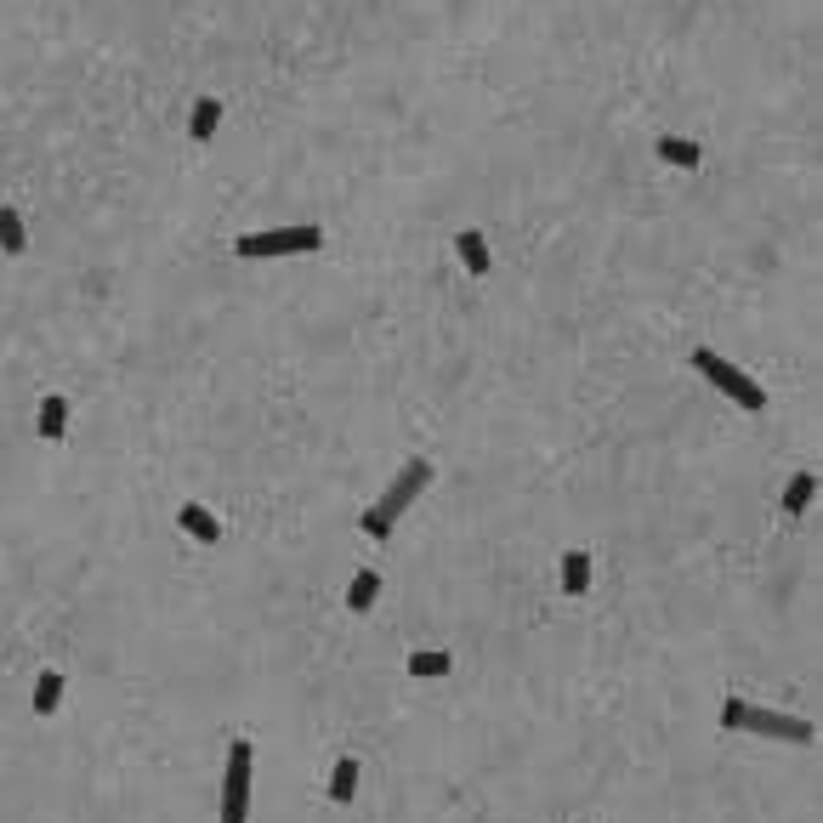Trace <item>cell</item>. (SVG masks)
Listing matches in <instances>:
<instances>
[{
	"instance_id": "1",
	"label": "cell",
	"mask_w": 823,
	"mask_h": 823,
	"mask_svg": "<svg viewBox=\"0 0 823 823\" xmlns=\"http://www.w3.org/2000/svg\"><path fill=\"white\" fill-rule=\"evenodd\" d=\"M426 483H432V460H409V466H403L398 477H392V483H386L381 489V500H375V506H364V517H358V528H364L369 540H386V534H392V528H398V517L409 506H415V500H421V489Z\"/></svg>"
},
{
	"instance_id": "2",
	"label": "cell",
	"mask_w": 823,
	"mask_h": 823,
	"mask_svg": "<svg viewBox=\"0 0 823 823\" xmlns=\"http://www.w3.org/2000/svg\"><path fill=\"white\" fill-rule=\"evenodd\" d=\"M687 364L699 369V375H704L710 386H716V392H727V398H733L738 409H750V415H761V409H767V386L750 381V375H744L738 364H727V358H721L716 347H693V358H687Z\"/></svg>"
},
{
	"instance_id": "3",
	"label": "cell",
	"mask_w": 823,
	"mask_h": 823,
	"mask_svg": "<svg viewBox=\"0 0 823 823\" xmlns=\"http://www.w3.org/2000/svg\"><path fill=\"white\" fill-rule=\"evenodd\" d=\"M318 245H324V228L301 222V228L245 233V239L233 245V256H239V262H279V256H307V250H318Z\"/></svg>"
},
{
	"instance_id": "4",
	"label": "cell",
	"mask_w": 823,
	"mask_h": 823,
	"mask_svg": "<svg viewBox=\"0 0 823 823\" xmlns=\"http://www.w3.org/2000/svg\"><path fill=\"white\" fill-rule=\"evenodd\" d=\"M250 772H256V750L245 738H233L228 772H222V823H250Z\"/></svg>"
},
{
	"instance_id": "5",
	"label": "cell",
	"mask_w": 823,
	"mask_h": 823,
	"mask_svg": "<svg viewBox=\"0 0 823 823\" xmlns=\"http://www.w3.org/2000/svg\"><path fill=\"white\" fill-rule=\"evenodd\" d=\"M738 733H755V738H778V744H812L818 727L806 716H784V710H755L744 699V716H738Z\"/></svg>"
},
{
	"instance_id": "6",
	"label": "cell",
	"mask_w": 823,
	"mask_h": 823,
	"mask_svg": "<svg viewBox=\"0 0 823 823\" xmlns=\"http://www.w3.org/2000/svg\"><path fill=\"white\" fill-rule=\"evenodd\" d=\"M455 256L466 262V273L472 279H489V267H494V256H489V239L477 228H466V233H455Z\"/></svg>"
},
{
	"instance_id": "7",
	"label": "cell",
	"mask_w": 823,
	"mask_h": 823,
	"mask_svg": "<svg viewBox=\"0 0 823 823\" xmlns=\"http://www.w3.org/2000/svg\"><path fill=\"white\" fill-rule=\"evenodd\" d=\"M176 523H182V534H188V540H199V545H222V523H216V517H211L205 506H193V500H188L182 511H176Z\"/></svg>"
},
{
	"instance_id": "8",
	"label": "cell",
	"mask_w": 823,
	"mask_h": 823,
	"mask_svg": "<svg viewBox=\"0 0 823 823\" xmlns=\"http://www.w3.org/2000/svg\"><path fill=\"white\" fill-rule=\"evenodd\" d=\"M35 426H40V438L46 443H57L63 432H69V398H40V415H35Z\"/></svg>"
},
{
	"instance_id": "9",
	"label": "cell",
	"mask_w": 823,
	"mask_h": 823,
	"mask_svg": "<svg viewBox=\"0 0 823 823\" xmlns=\"http://www.w3.org/2000/svg\"><path fill=\"white\" fill-rule=\"evenodd\" d=\"M585 591H591V557L562 551V596H585Z\"/></svg>"
},
{
	"instance_id": "10",
	"label": "cell",
	"mask_w": 823,
	"mask_h": 823,
	"mask_svg": "<svg viewBox=\"0 0 823 823\" xmlns=\"http://www.w3.org/2000/svg\"><path fill=\"white\" fill-rule=\"evenodd\" d=\"M358 778H364V767H358L352 755H341V761H335V772H330V801L347 806L352 795H358Z\"/></svg>"
},
{
	"instance_id": "11",
	"label": "cell",
	"mask_w": 823,
	"mask_h": 823,
	"mask_svg": "<svg viewBox=\"0 0 823 823\" xmlns=\"http://www.w3.org/2000/svg\"><path fill=\"white\" fill-rule=\"evenodd\" d=\"M375 596H381V574H375V568H358V574H352V585H347V608L352 613H369V608H375Z\"/></svg>"
},
{
	"instance_id": "12",
	"label": "cell",
	"mask_w": 823,
	"mask_h": 823,
	"mask_svg": "<svg viewBox=\"0 0 823 823\" xmlns=\"http://www.w3.org/2000/svg\"><path fill=\"white\" fill-rule=\"evenodd\" d=\"M216 125H222V103H216V97H199V103H193V120H188V137L193 142H211Z\"/></svg>"
},
{
	"instance_id": "13",
	"label": "cell",
	"mask_w": 823,
	"mask_h": 823,
	"mask_svg": "<svg viewBox=\"0 0 823 823\" xmlns=\"http://www.w3.org/2000/svg\"><path fill=\"white\" fill-rule=\"evenodd\" d=\"M812 494H818V477H812V472H795V477L784 483V511H789V517H801V511L812 506Z\"/></svg>"
},
{
	"instance_id": "14",
	"label": "cell",
	"mask_w": 823,
	"mask_h": 823,
	"mask_svg": "<svg viewBox=\"0 0 823 823\" xmlns=\"http://www.w3.org/2000/svg\"><path fill=\"white\" fill-rule=\"evenodd\" d=\"M659 159H665V165L693 171V165L704 159V148H699V142H687V137H659Z\"/></svg>"
},
{
	"instance_id": "15",
	"label": "cell",
	"mask_w": 823,
	"mask_h": 823,
	"mask_svg": "<svg viewBox=\"0 0 823 823\" xmlns=\"http://www.w3.org/2000/svg\"><path fill=\"white\" fill-rule=\"evenodd\" d=\"M63 687H69V682H63V670H46V676H40V682H35V716H52L57 704H63Z\"/></svg>"
},
{
	"instance_id": "16",
	"label": "cell",
	"mask_w": 823,
	"mask_h": 823,
	"mask_svg": "<svg viewBox=\"0 0 823 823\" xmlns=\"http://www.w3.org/2000/svg\"><path fill=\"white\" fill-rule=\"evenodd\" d=\"M449 670H455V659H449V653H409V676H421V682H438V676H449Z\"/></svg>"
},
{
	"instance_id": "17",
	"label": "cell",
	"mask_w": 823,
	"mask_h": 823,
	"mask_svg": "<svg viewBox=\"0 0 823 823\" xmlns=\"http://www.w3.org/2000/svg\"><path fill=\"white\" fill-rule=\"evenodd\" d=\"M23 245H29V233H23V216L12 211V205H0V250H6V256H23Z\"/></svg>"
},
{
	"instance_id": "18",
	"label": "cell",
	"mask_w": 823,
	"mask_h": 823,
	"mask_svg": "<svg viewBox=\"0 0 823 823\" xmlns=\"http://www.w3.org/2000/svg\"><path fill=\"white\" fill-rule=\"evenodd\" d=\"M738 716H744V699L727 693V704H721V733H738Z\"/></svg>"
}]
</instances>
